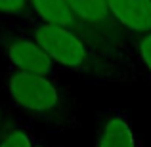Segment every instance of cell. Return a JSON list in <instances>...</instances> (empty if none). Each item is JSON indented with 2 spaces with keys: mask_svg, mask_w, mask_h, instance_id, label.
<instances>
[{
  "mask_svg": "<svg viewBox=\"0 0 151 147\" xmlns=\"http://www.w3.org/2000/svg\"><path fill=\"white\" fill-rule=\"evenodd\" d=\"M8 92L19 109L44 118L63 115V96L50 77L12 71L8 77Z\"/></svg>",
  "mask_w": 151,
  "mask_h": 147,
  "instance_id": "cell-2",
  "label": "cell"
},
{
  "mask_svg": "<svg viewBox=\"0 0 151 147\" xmlns=\"http://www.w3.org/2000/svg\"><path fill=\"white\" fill-rule=\"evenodd\" d=\"M27 33L44 50L54 65L69 71H88L94 67V50L86 37L78 31L31 19Z\"/></svg>",
  "mask_w": 151,
  "mask_h": 147,
  "instance_id": "cell-1",
  "label": "cell"
},
{
  "mask_svg": "<svg viewBox=\"0 0 151 147\" xmlns=\"http://www.w3.org/2000/svg\"><path fill=\"white\" fill-rule=\"evenodd\" d=\"M29 11L33 14V19H37V21L82 33L67 0H29Z\"/></svg>",
  "mask_w": 151,
  "mask_h": 147,
  "instance_id": "cell-7",
  "label": "cell"
},
{
  "mask_svg": "<svg viewBox=\"0 0 151 147\" xmlns=\"http://www.w3.org/2000/svg\"><path fill=\"white\" fill-rule=\"evenodd\" d=\"M0 44L6 54L10 65L14 71L21 73H33V75H42L50 77L54 75V61L44 54V50L31 38L29 33L21 31H4L0 34Z\"/></svg>",
  "mask_w": 151,
  "mask_h": 147,
  "instance_id": "cell-3",
  "label": "cell"
},
{
  "mask_svg": "<svg viewBox=\"0 0 151 147\" xmlns=\"http://www.w3.org/2000/svg\"><path fill=\"white\" fill-rule=\"evenodd\" d=\"M0 147H35L33 138L21 126H8L0 132Z\"/></svg>",
  "mask_w": 151,
  "mask_h": 147,
  "instance_id": "cell-8",
  "label": "cell"
},
{
  "mask_svg": "<svg viewBox=\"0 0 151 147\" xmlns=\"http://www.w3.org/2000/svg\"><path fill=\"white\" fill-rule=\"evenodd\" d=\"M94 147H140L132 122L124 111L109 109L100 115Z\"/></svg>",
  "mask_w": 151,
  "mask_h": 147,
  "instance_id": "cell-5",
  "label": "cell"
},
{
  "mask_svg": "<svg viewBox=\"0 0 151 147\" xmlns=\"http://www.w3.org/2000/svg\"><path fill=\"white\" fill-rule=\"evenodd\" d=\"M136 52H138V57H140L144 69L151 77V33L136 38Z\"/></svg>",
  "mask_w": 151,
  "mask_h": 147,
  "instance_id": "cell-10",
  "label": "cell"
},
{
  "mask_svg": "<svg viewBox=\"0 0 151 147\" xmlns=\"http://www.w3.org/2000/svg\"><path fill=\"white\" fill-rule=\"evenodd\" d=\"M81 25L82 33L96 37L100 42H113L117 37V23L109 14L105 0H67Z\"/></svg>",
  "mask_w": 151,
  "mask_h": 147,
  "instance_id": "cell-4",
  "label": "cell"
},
{
  "mask_svg": "<svg viewBox=\"0 0 151 147\" xmlns=\"http://www.w3.org/2000/svg\"><path fill=\"white\" fill-rule=\"evenodd\" d=\"M117 27L144 37L151 33V0H105Z\"/></svg>",
  "mask_w": 151,
  "mask_h": 147,
  "instance_id": "cell-6",
  "label": "cell"
},
{
  "mask_svg": "<svg viewBox=\"0 0 151 147\" xmlns=\"http://www.w3.org/2000/svg\"><path fill=\"white\" fill-rule=\"evenodd\" d=\"M35 147H42V145H35Z\"/></svg>",
  "mask_w": 151,
  "mask_h": 147,
  "instance_id": "cell-11",
  "label": "cell"
},
{
  "mask_svg": "<svg viewBox=\"0 0 151 147\" xmlns=\"http://www.w3.org/2000/svg\"><path fill=\"white\" fill-rule=\"evenodd\" d=\"M29 14V0H0V15L23 17Z\"/></svg>",
  "mask_w": 151,
  "mask_h": 147,
  "instance_id": "cell-9",
  "label": "cell"
}]
</instances>
